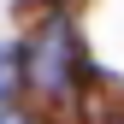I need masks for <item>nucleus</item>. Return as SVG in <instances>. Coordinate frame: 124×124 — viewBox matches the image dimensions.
I'll list each match as a JSON object with an SVG mask.
<instances>
[{"mask_svg":"<svg viewBox=\"0 0 124 124\" xmlns=\"http://www.w3.org/2000/svg\"><path fill=\"white\" fill-rule=\"evenodd\" d=\"M65 59H71L65 30H47V41H41V65H36V83H41V89H65Z\"/></svg>","mask_w":124,"mask_h":124,"instance_id":"1","label":"nucleus"},{"mask_svg":"<svg viewBox=\"0 0 124 124\" xmlns=\"http://www.w3.org/2000/svg\"><path fill=\"white\" fill-rule=\"evenodd\" d=\"M18 77H24V47H0V101H12V89H18Z\"/></svg>","mask_w":124,"mask_h":124,"instance_id":"2","label":"nucleus"}]
</instances>
